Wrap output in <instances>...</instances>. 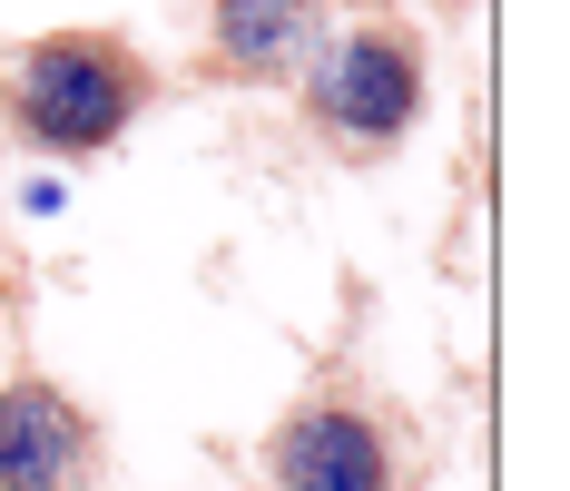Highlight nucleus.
Segmentation results:
<instances>
[{"instance_id": "f257e3e1", "label": "nucleus", "mask_w": 570, "mask_h": 491, "mask_svg": "<svg viewBox=\"0 0 570 491\" xmlns=\"http://www.w3.org/2000/svg\"><path fill=\"white\" fill-rule=\"evenodd\" d=\"M148 109V59L109 30H50L20 40L0 69V118L40 148V158H99L128 138V118Z\"/></svg>"}, {"instance_id": "f03ea898", "label": "nucleus", "mask_w": 570, "mask_h": 491, "mask_svg": "<svg viewBox=\"0 0 570 491\" xmlns=\"http://www.w3.org/2000/svg\"><path fill=\"white\" fill-rule=\"evenodd\" d=\"M305 99H315V128H325V138H344L354 158H374V148H394L403 128L423 118V40L394 30V20L344 30V40L315 50Z\"/></svg>"}, {"instance_id": "7ed1b4c3", "label": "nucleus", "mask_w": 570, "mask_h": 491, "mask_svg": "<svg viewBox=\"0 0 570 491\" xmlns=\"http://www.w3.org/2000/svg\"><path fill=\"white\" fill-rule=\"evenodd\" d=\"M266 482L276 491H394L403 462H394V433H384L364 403L315 393V403L276 413V433H266Z\"/></svg>"}, {"instance_id": "20e7f679", "label": "nucleus", "mask_w": 570, "mask_h": 491, "mask_svg": "<svg viewBox=\"0 0 570 491\" xmlns=\"http://www.w3.org/2000/svg\"><path fill=\"white\" fill-rule=\"evenodd\" d=\"M99 482V423L50 374L0 383V491H89Z\"/></svg>"}, {"instance_id": "39448f33", "label": "nucleus", "mask_w": 570, "mask_h": 491, "mask_svg": "<svg viewBox=\"0 0 570 491\" xmlns=\"http://www.w3.org/2000/svg\"><path fill=\"white\" fill-rule=\"evenodd\" d=\"M207 50L227 79H295V69H315L325 50V0H217V20H207Z\"/></svg>"}]
</instances>
